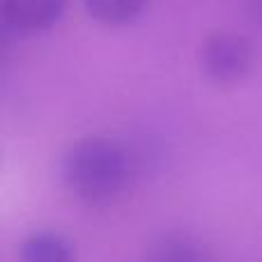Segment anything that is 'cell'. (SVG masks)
Segmentation results:
<instances>
[{
	"instance_id": "1",
	"label": "cell",
	"mask_w": 262,
	"mask_h": 262,
	"mask_svg": "<svg viewBox=\"0 0 262 262\" xmlns=\"http://www.w3.org/2000/svg\"><path fill=\"white\" fill-rule=\"evenodd\" d=\"M129 168L124 147L104 136H88L76 140L62 163L69 191L90 205L113 200L127 186Z\"/></svg>"
},
{
	"instance_id": "2",
	"label": "cell",
	"mask_w": 262,
	"mask_h": 262,
	"mask_svg": "<svg viewBox=\"0 0 262 262\" xmlns=\"http://www.w3.org/2000/svg\"><path fill=\"white\" fill-rule=\"evenodd\" d=\"M251 67H253V46L237 32H212L200 46V69L216 85H235L244 81Z\"/></svg>"
},
{
	"instance_id": "3",
	"label": "cell",
	"mask_w": 262,
	"mask_h": 262,
	"mask_svg": "<svg viewBox=\"0 0 262 262\" xmlns=\"http://www.w3.org/2000/svg\"><path fill=\"white\" fill-rule=\"evenodd\" d=\"M67 0H3L5 26L14 32H41L60 21Z\"/></svg>"
},
{
	"instance_id": "4",
	"label": "cell",
	"mask_w": 262,
	"mask_h": 262,
	"mask_svg": "<svg viewBox=\"0 0 262 262\" xmlns=\"http://www.w3.org/2000/svg\"><path fill=\"white\" fill-rule=\"evenodd\" d=\"M21 262H74V249L62 235L41 230L23 239Z\"/></svg>"
},
{
	"instance_id": "5",
	"label": "cell",
	"mask_w": 262,
	"mask_h": 262,
	"mask_svg": "<svg viewBox=\"0 0 262 262\" xmlns=\"http://www.w3.org/2000/svg\"><path fill=\"white\" fill-rule=\"evenodd\" d=\"M147 7V0H85V9L104 26H127Z\"/></svg>"
},
{
	"instance_id": "6",
	"label": "cell",
	"mask_w": 262,
	"mask_h": 262,
	"mask_svg": "<svg viewBox=\"0 0 262 262\" xmlns=\"http://www.w3.org/2000/svg\"><path fill=\"white\" fill-rule=\"evenodd\" d=\"M147 262H209L205 249L186 235H170L149 251Z\"/></svg>"
},
{
	"instance_id": "7",
	"label": "cell",
	"mask_w": 262,
	"mask_h": 262,
	"mask_svg": "<svg viewBox=\"0 0 262 262\" xmlns=\"http://www.w3.org/2000/svg\"><path fill=\"white\" fill-rule=\"evenodd\" d=\"M251 7H253V16H255V21L262 23V0H251Z\"/></svg>"
}]
</instances>
